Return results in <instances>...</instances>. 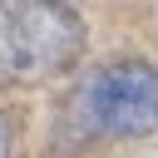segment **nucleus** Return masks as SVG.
<instances>
[{"mask_svg":"<svg viewBox=\"0 0 158 158\" xmlns=\"http://www.w3.org/2000/svg\"><path fill=\"white\" fill-rule=\"evenodd\" d=\"M0 158H10V118L0 114Z\"/></svg>","mask_w":158,"mask_h":158,"instance_id":"nucleus-3","label":"nucleus"},{"mask_svg":"<svg viewBox=\"0 0 158 158\" xmlns=\"http://www.w3.org/2000/svg\"><path fill=\"white\" fill-rule=\"evenodd\" d=\"M84 54V20L64 0H0V84H40Z\"/></svg>","mask_w":158,"mask_h":158,"instance_id":"nucleus-1","label":"nucleus"},{"mask_svg":"<svg viewBox=\"0 0 158 158\" xmlns=\"http://www.w3.org/2000/svg\"><path fill=\"white\" fill-rule=\"evenodd\" d=\"M79 114L99 133L138 138L158 128V69L143 59H114L79 89Z\"/></svg>","mask_w":158,"mask_h":158,"instance_id":"nucleus-2","label":"nucleus"}]
</instances>
